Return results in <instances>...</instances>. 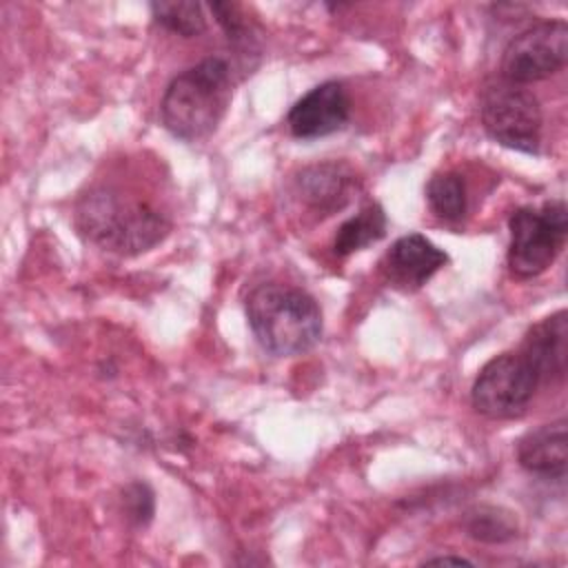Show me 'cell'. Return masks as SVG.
I'll return each mask as SVG.
<instances>
[{"label": "cell", "instance_id": "cell-8", "mask_svg": "<svg viewBox=\"0 0 568 568\" xmlns=\"http://www.w3.org/2000/svg\"><path fill=\"white\" fill-rule=\"evenodd\" d=\"M351 118V98L342 82L326 80L306 91L288 111L286 126L297 140H317L337 133Z\"/></svg>", "mask_w": 568, "mask_h": 568}, {"label": "cell", "instance_id": "cell-4", "mask_svg": "<svg viewBox=\"0 0 568 568\" xmlns=\"http://www.w3.org/2000/svg\"><path fill=\"white\" fill-rule=\"evenodd\" d=\"M508 268L521 280L541 275L561 253L568 235L564 200L535 206H519L508 217Z\"/></svg>", "mask_w": 568, "mask_h": 568}, {"label": "cell", "instance_id": "cell-13", "mask_svg": "<svg viewBox=\"0 0 568 568\" xmlns=\"http://www.w3.org/2000/svg\"><path fill=\"white\" fill-rule=\"evenodd\" d=\"M386 224H388L386 213L377 202L364 206L359 213H355L353 217L339 224L333 240V253L339 257H346L355 251H362L379 242L386 235Z\"/></svg>", "mask_w": 568, "mask_h": 568}, {"label": "cell", "instance_id": "cell-17", "mask_svg": "<svg viewBox=\"0 0 568 568\" xmlns=\"http://www.w3.org/2000/svg\"><path fill=\"white\" fill-rule=\"evenodd\" d=\"M122 506L126 513V519L138 526L144 528L151 524L153 515H155V493L146 481H131L124 486L122 490Z\"/></svg>", "mask_w": 568, "mask_h": 568}, {"label": "cell", "instance_id": "cell-5", "mask_svg": "<svg viewBox=\"0 0 568 568\" xmlns=\"http://www.w3.org/2000/svg\"><path fill=\"white\" fill-rule=\"evenodd\" d=\"M484 131L506 149L537 155L541 144L544 113L537 95L524 84L497 78L488 82L479 98Z\"/></svg>", "mask_w": 568, "mask_h": 568}, {"label": "cell", "instance_id": "cell-12", "mask_svg": "<svg viewBox=\"0 0 568 568\" xmlns=\"http://www.w3.org/2000/svg\"><path fill=\"white\" fill-rule=\"evenodd\" d=\"M517 462L530 475L561 481L568 468L566 419L559 417L528 430L517 442Z\"/></svg>", "mask_w": 568, "mask_h": 568}, {"label": "cell", "instance_id": "cell-10", "mask_svg": "<svg viewBox=\"0 0 568 568\" xmlns=\"http://www.w3.org/2000/svg\"><path fill=\"white\" fill-rule=\"evenodd\" d=\"M519 353L532 366L539 377V384H555L566 377V357H568V315L557 311L526 333Z\"/></svg>", "mask_w": 568, "mask_h": 568}, {"label": "cell", "instance_id": "cell-1", "mask_svg": "<svg viewBox=\"0 0 568 568\" xmlns=\"http://www.w3.org/2000/svg\"><path fill=\"white\" fill-rule=\"evenodd\" d=\"M75 224L93 244L118 255L144 253L171 231V222L160 209L109 184L80 195Z\"/></svg>", "mask_w": 568, "mask_h": 568}, {"label": "cell", "instance_id": "cell-16", "mask_svg": "<svg viewBox=\"0 0 568 568\" xmlns=\"http://www.w3.org/2000/svg\"><path fill=\"white\" fill-rule=\"evenodd\" d=\"M153 20L182 38H197L206 31V18L200 2L193 0H160L149 4Z\"/></svg>", "mask_w": 568, "mask_h": 568}, {"label": "cell", "instance_id": "cell-15", "mask_svg": "<svg viewBox=\"0 0 568 568\" xmlns=\"http://www.w3.org/2000/svg\"><path fill=\"white\" fill-rule=\"evenodd\" d=\"M426 200L430 211L446 220L457 222L468 211V195H466V182L455 171H442L435 173L426 184Z\"/></svg>", "mask_w": 568, "mask_h": 568}, {"label": "cell", "instance_id": "cell-14", "mask_svg": "<svg viewBox=\"0 0 568 568\" xmlns=\"http://www.w3.org/2000/svg\"><path fill=\"white\" fill-rule=\"evenodd\" d=\"M462 526L470 539L481 544H504L515 539L519 532L517 517L510 510L493 504H479L466 510Z\"/></svg>", "mask_w": 568, "mask_h": 568}, {"label": "cell", "instance_id": "cell-18", "mask_svg": "<svg viewBox=\"0 0 568 568\" xmlns=\"http://www.w3.org/2000/svg\"><path fill=\"white\" fill-rule=\"evenodd\" d=\"M209 9L233 47H251V27L237 2H211Z\"/></svg>", "mask_w": 568, "mask_h": 568}, {"label": "cell", "instance_id": "cell-11", "mask_svg": "<svg viewBox=\"0 0 568 568\" xmlns=\"http://www.w3.org/2000/svg\"><path fill=\"white\" fill-rule=\"evenodd\" d=\"M355 173L342 162H317L304 166L295 178L297 197L317 215L337 213L355 191Z\"/></svg>", "mask_w": 568, "mask_h": 568}, {"label": "cell", "instance_id": "cell-19", "mask_svg": "<svg viewBox=\"0 0 568 568\" xmlns=\"http://www.w3.org/2000/svg\"><path fill=\"white\" fill-rule=\"evenodd\" d=\"M422 564H439V566H448V564H455V566H462V564H466V566H473V561L470 559H466V557H459V555H439V557H428V559H424Z\"/></svg>", "mask_w": 568, "mask_h": 568}, {"label": "cell", "instance_id": "cell-3", "mask_svg": "<svg viewBox=\"0 0 568 568\" xmlns=\"http://www.w3.org/2000/svg\"><path fill=\"white\" fill-rule=\"evenodd\" d=\"M246 320L257 344L275 357L311 351L322 337V311L313 295L297 286L268 282L246 297Z\"/></svg>", "mask_w": 568, "mask_h": 568}, {"label": "cell", "instance_id": "cell-2", "mask_svg": "<svg viewBox=\"0 0 568 568\" xmlns=\"http://www.w3.org/2000/svg\"><path fill=\"white\" fill-rule=\"evenodd\" d=\"M231 64L222 55H209L178 73L160 102L164 129L184 142L209 138L231 104Z\"/></svg>", "mask_w": 568, "mask_h": 568}, {"label": "cell", "instance_id": "cell-9", "mask_svg": "<svg viewBox=\"0 0 568 568\" xmlns=\"http://www.w3.org/2000/svg\"><path fill=\"white\" fill-rule=\"evenodd\" d=\"M446 264L448 253L444 248L422 233H408L390 244L379 262V271L390 286L417 291Z\"/></svg>", "mask_w": 568, "mask_h": 568}, {"label": "cell", "instance_id": "cell-7", "mask_svg": "<svg viewBox=\"0 0 568 568\" xmlns=\"http://www.w3.org/2000/svg\"><path fill=\"white\" fill-rule=\"evenodd\" d=\"M568 60L566 20H541L506 44L501 53V78L530 84L555 75Z\"/></svg>", "mask_w": 568, "mask_h": 568}, {"label": "cell", "instance_id": "cell-6", "mask_svg": "<svg viewBox=\"0 0 568 568\" xmlns=\"http://www.w3.org/2000/svg\"><path fill=\"white\" fill-rule=\"evenodd\" d=\"M539 386L526 357L519 351H508L481 366L470 388V402L488 419H515L526 413Z\"/></svg>", "mask_w": 568, "mask_h": 568}]
</instances>
